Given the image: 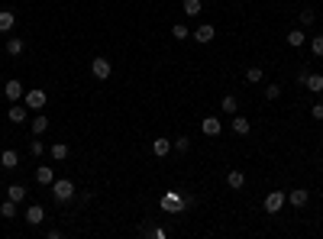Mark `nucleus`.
I'll return each mask as SVG.
<instances>
[{"label": "nucleus", "mask_w": 323, "mask_h": 239, "mask_svg": "<svg viewBox=\"0 0 323 239\" xmlns=\"http://www.w3.org/2000/svg\"><path fill=\"white\" fill-rule=\"evenodd\" d=\"M188 207H194V197H181V194H162V210H168V214H181V210H188Z\"/></svg>", "instance_id": "obj_1"}, {"label": "nucleus", "mask_w": 323, "mask_h": 239, "mask_svg": "<svg viewBox=\"0 0 323 239\" xmlns=\"http://www.w3.org/2000/svg\"><path fill=\"white\" fill-rule=\"evenodd\" d=\"M75 184L68 181V178H58V181H52V197H55V203H68V200H75Z\"/></svg>", "instance_id": "obj_2"}, {"label": "nucleus", "mask_w": 323, "mask_h": 239, "mask_svg": "<svg viewBox=\"0 0 323 239\" xmlns=\"http://www.w3.org/2000/svg\"><path fill=\"white\" fill-rule=\"evenodd\" d=\"M46 100H49V97H46V91H42V87H32V91L23 94V104H26L29 110H42V107H46Z\"/></svg>", "instance_id": "obj_3"}, {"label": "nucleus", "mask_w": 323, "mask_h": 239, "mask_svg": "<svg viewBox=\"0 0 323 239\" xmlns=\"http://www.w3.org/2000/svg\"><path fill=\"white\" fill-rule=\"evenodd\" d=\"M284 200H288L284 191H268L265 194V214H278V210L284 207Z\"/></svg>", "instance_id": "obj_4"}, {"label": "nucleus", "mask_w": 323, "mask_h": 239, "mask_svg": "<svg viewBox=\"0 0 323 239\" xmlns=\"http://www.w3.org/2000/svg\"><path fill=\"white\" fill-rule=\"evenodd\" d=\"M91 72H94V78H100V81H107V78H110V72H113L110 58H103V55H97V58L91 61Z\"/></svg>", "instance_id": "obj_5"}, {"label": "nucleus", "mask_w": 323, "mask_h": 239, "mask_svg": "<svg viewBox=\"0 0 323 239\" xmlns=\"http://www.w3.org/2000/svg\"><path fill=\"white\" fill-rule=\"evenodd\" d=\"M191 36H194V42H200V46H207V42H213V23H200L197 26V32H191Z\"/></svg>", "instance_id": "obj_6"}, {"label": "nucleus", "mask_w": 323, "mask_h": 239, "mask_svg": "<svg viewBox=\"0 0 323 239\" xmlns=\"http://www.w3.org/2000/svg\"><path fill=\"white\" fill-rule=\"evenodd\" d=\"M288 200H291V207H307V200H310V191H304V188H294V191H288Z\"/></svg>", "instance_id": "obj_7"}, {"label": "nucleus", "mask_w": 323, "mask_h": 239, "mask_svg": "<svg viewBox=\"0 0 323 239\" xmlns=\"http://www.w3.org/2000/svg\"><path fill=\"white\" fill-rule=\"evenodd\" d=\"M4 94H7V100H13V104H16V100H23V94H26V91H23V84L16 81V78H10V81H7V87H4Z\"/></svg>", "instance_id": "obj_8"}, {"label": "nucleus", "mask_w": 323, "mask_h": 239, "mask_svg": "<svg viewBox=\"0 0 323 239\" xmlns=\"http://www.w3.org/2000/svg\"><path fill=\"white\" fill-rule=\"evenodd\" d=\"M13 26H16V13H13V10H0V32H4V36H10Z\"/></svg>", "instance_id": "obj_9"}, {"label": "nucleus", "mask_w": 323, "mask_h": 239, "mask_svg": "<svg viewBox=\"0 0 323 239\" xmlns=\"http://www.w3.org/2000/svg\"><path fill=\"white\" fill-rule=\"evenodd\" d=\"M200 129H204V136H220V132H223V123L220 120H217V117H207L204 123H200Z\"/></svg>", "instance_id": "obj_10"}, {"label": "nucleus", "mask_w": 323, "mask_h": 239, "mask_svg": "<svg viewBox=\"0 0 323 239\" xmlns=\"http://www.w3.org/2000/svg\"><path fill=\"white\" fill-rule=\"evenodd\" d=\"M230 126H233L236 136H249V132H252V123H249L246 117H239V113H233V123H230Z\"/></svg>", "instance_id": "obj_11"}, {"label": "nucleus", "mask_w": 323, "mask_h": 239, "mask_svg": "<svg viewBox=\"0 0 323 239\" xmlns=\"http://www.w3.org/2000/svg\"><path fill=\"white\" fill-rule=\"evenodd\" d=\"M42 220H46V210H42V203H32V207L26 210V223H29V226H39Z\"/></svg>", "instance_id": "obj_12"}, {"label": "nucleus", "mask_w": 323, "mask_h": 239, "mask_svg": "<svg viewBox=\"0 0 323 239\" xmlns=\"http://www.w3.org/2000/svg\"><path fill=\"white\" fill-rule=\"evenodd\" d=\"M0 165H4L7 172H13V168L20 165V155H16V149H4V152H0Z\"/></svg>", "instance_id": "obj_13"}, {"label": "nucleus", "mask_w": 323, "mask_h": 239, "mask_svg": "<svg viewBox=\"0 0 323 239\" xmlns=\"http://www.w3.org/2000/svg\"><path fill=\"white\" fill-rule=\"evenodd\" d=\"M7 117H10V123H26V117H29V107H20V104H13L10 110H7Z\"/></svg>", "instance_id": "obj_14"}, {"label": "nucleus", "mask_w": 323, "mask_h": 239, "mask_svg": "<svg viewBox=\"0 0 323 239\" xmlns=\"http://www.w3.org/2000/svg\"><path fill=\"white\" fill-rule=\"evenodd\" d=\"M23 39L20 36H7V55H10V58H16V55H23Z\"/></svg>", "instance_id": "obj_15"}, {"label": "nucleus", "mask_w": 323, "mask_h": 239, "mask_svg": "<svg viewBox=\"0 0 323 239\" xmlns=\"http://www.w3.org/2000/svg\"><path fill=\"white\" fill-rule=\"evenodd\" d=\"M36 181H39V184H52V181H55L52 165H39V168H36Z\"/></svg>", "instance_id": "obj_16"}, {"label": "nucleus", "mask_w": 323, "mask_h": 239, "mask_svg": "<svg viewBox=\"0 0 323 239\" xmlns=\"http://www.w3.org/2000/svg\"><path fill=\"white\" fill-rule=\"evenodd\" d=\"M226 184H230L233 191H242V188H246V175H242V172H230V175H226Z\"/></svg>", "instance_id": "obj_17"}, {"label": "nucleus", "mask_w": 323, "mask_h": 239, "mask_svg": "<svg viewBox=\"0 0 323 239\" xmlns=\"http://www.w3.org/2000/svg\"><path fill=\"white\" fill-rule=\"evenodd\" d=\"M46 129H49V117L46 113H36V117H32V136H42Z\"/></svg>", "instance_id": "obj_18"}, {"label": "nucleus", "mask_w": 323, "mask_h": 239, "mask_svg": "<svg viewBox=\"0 0 323 239\" xmlns=\"http://www.w3.org/2000/svg\"><path fill=\"white\" fill-rule=\"evenodd\" d=\"M49 155H52V158H55V162H65V158H68V155H71V149H68L65 143H55V146H52V149H49Z\"/></svg>", "instance_id": "obj_19"}, {"label": "nucleus", "mask_w": 323, "mask_h": 239, "mask_svg": "<svg viewBox=\"0 0 323 239\" xmlns=\"http://www.w3.org/2000/svg\"><path fill=\"white\" fill-rule=\"evenodd\" d=\"M304 42H307V36H304V29H291V32H288V46H291V49H301Z\"/></svg>", "instance_id": "obj_20"}, {"label": "nucleus", "mask_w": 323, "mask_h": 239, "mask_svg": "<svg viewBox=\"0 0 323 239\" xmlns=\"http://www.w3.org/2000/svg\"><path fill=\"white\" fill-rule=\"evenodd\" d=\"M152 152L159 155V158H165V155L171 152V139H155V143H152Z\"/></svg>", "instance_id": "obj_21"}, {"label": "nucleus", "mask_w": 323, "mask_h": 239, "mask_svg": "<svg viewBox=\"0 0 323 239\" xmlns=\"http://www.w3.org/2000/svg\"><path fill=\"white\" fill-rule=\"evenodd\" d=\"M220 110H223V113H239V100H236L233 94H226L223 104H220Z\"/></svg>", "instance_id": "obj_22"}, {"label": "nucleus", "mask_w": 323, "mask_h": 239, "mask_svg": "<svg viewBox=\"0 0 323 239\" xmlns=\"http://www.w3.org/2000/svg\"><path fill=\"white\" fill-rule=\"evenodd\" d=\"M0 217H7V220H13V217H16V200H10V197H7L4 203H0Z\"/></svg>", "instance_id": "obj_23"}, {"label": "nucleus", "mask_w": 323, "mask_h": 239, "mask_svg": "<svg viewBox=\"0 0 323 239\" xmlns=\"http://www.w3.org/2000/svg\"><path fill=\"white\" fill-rule=\"evenodd\" d=\"M7 197H10V200H16V203H20V200L26 197V188H23V184H10V188H7Z\"/></svg>", "instance_id": "obj_24"}, {"label": "nucleus", "mask_w": 323, "mask_h": 239, "mask_svg": "<svg viewBox=\"0 0 323 239\" xmlns=\"http://www.w3.org/2000/svg\"><path fill=\"white\" fill-rule=\"evenodd\" d=\"M304 87H307V91H313V94H320V91H323V75H310Z\"/></svg>", "instance_id": "obj_25"}, {"label": "nucleus", "mask_w": 323, "mask_h": 239, "mask_svg": "<svg viewBox=\"0 0 323 239\" xmlns=\"http://www.w3.org/2000/svg\"><path fill=\"white\" fill-rule=\"evenodd\" d=\"M171 149H174V152H178V155H185V152H188V149H191V139H188V136H181V139H174V143H171Z\"/></svg>", "instance_id": "obj_26"}, {"label": "nucleus", "mask_w": 323, "mask_h": 239, "mask_svg": "<svg viewBox=\"0 0 323 239\" xmlns=\"http://www.w3.org/2000/svg\"><path fill=\"white\" fill-rule=\"evenodd\" d=\"M310 52H313V58H323V36L310 39Z\"/></svg>", "instance_id": "obj_27"}, {"label": "nucleus", "mask_w": 323, "mask_h": 239, "mask_svg": "<svg viewBox=\"0 0 323 239\" xmlns=\"http://www.w3.org/2000/svg\"><path fill=\"white\" fill-rule=\"evenodd\" d=\"M29 155L32 158H39V155H46V146L39 143V139H29Z\"/></svg>", "instance_id": "obj_28"}, {"label": "nucleus", "mask_w": 323, "mask_h": 239, "mask_svg": "<svg viewBox=\"0 0 323 239\" xmlns=\"http://www.w3.org/2000/svg\"><path fill=\"white\" fill-rule=\"evenodd\" d=\"M262 78H265V72H262V68H249V72H246V81H249V84H259Z\"/></svg>", "instance_id": "obj_29"}, {"label": "nucleus", "mask_w": 323, "mask_h": 239, "mask_svg": "<svg viewBox=\"0 0 323 239\" xmlns=\"http://www.w3.org/2000/svg\"><path fill=\"white\" fill-rule=\"evenodd\" d=\"M181 7H185V13H188V16H197V13H200V0H185Z\"/></svg>", "instance_id": "obj_30"}, {"label": "nucleus", "mask_w": 323, "mask_h": 239, "mask_svg": "<svg viewBox=\"0 0 323 239\" xmlns=\"http://www.w3.org/2000/svg\"><path fill=\"white\" fill-rule=\"evenodd\" d=\"M301 23H304V26H313V23H317V13L304 7V10H301Z\"/></svg>", "instance_id": "obj_31"}, {"label": "nucleus", "mask_w": 323, "mask_h": 239, "mask_svg": "<svg viewBox=\"0 0 323 239\" xmlns=\"http://www.w3.org/2000/svg\"><path fill=\"white\" fill-rule=\"evenodd\" d=\"M171 36H174V39H188V36H191V32H188V26H181V23H174V26H171Z\"/></svg>", "instance_id": "obj_32"}, {"label": "nucleus", "mask_w": 323, "mask_h": 239, "mask_svg": "<svg viewBox=\"0 0 323 239\" xmlns=\"http://www.w3.org/2000/svg\"><path fill=\"white\" fill-rule=\"evenodd\" d=\"M265 97H268V100H278V97H281V84H268L265 87Z\"/></svg>", "instance_id": "obj_33"}, {"label": "nucleus", "mask_w": 323, "mask_h": 239, "mask_svg": "<svg viewBox=\"0 0 323 239\" xmlns=\"http://www.w3.org/2000/svg\"><path fill=\"white\" fill-rule=\"evenodd\" d=\"M307 78H310V72H307V68H301V72H298V84L304 87V84H307Z\"/></svg>", "instance_id": "obj_34"}, {"label": "nucleus", "mask_w": 323, "mask_h": 239, "mask_svg": "<svg viewBox=\"0 0 323 239\" xmlns=\"http://www.w3.org/2000/svg\"><path fill=\"white\" fill-rule=\"evenodd\" d=\"M310 113H313V120H323V104H313Z\"/></svg>", "instance_id": "obj_35"}]
</instances>
